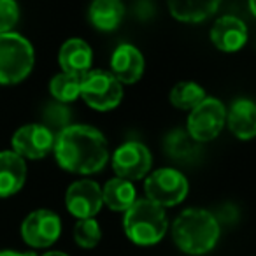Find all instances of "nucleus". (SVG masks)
Segmentation results:
<instances>
[{
  "label": "nucleus",
  "mask_w": 256,
  "mask_h": 256,
  "mask_svg": "<svg viewBox=\"0 0 256 256\" xmlns=\"http://www.w3.org/2000/svg\"><path fill=\"white\" fill-rule=\"evenodd\" d=\"M54 156L64 170L95 174L109 160L107 140L100 130L86 124H68L54 139Z\"/></svg>",
  "instance_id": "f257e3e1"
},
{
  "label": "nucleus",
  "mask_w": 256,
  "mask_h": 256,
  "mask_svg": "<svg viewBox=\"0 0 256 256\" xmlns=\"http://www.w3.org/2000/svg\"><path fill=\"white\" fill-rule=\"evenodd\" d=\"M172 238L186 254H206L220 238V223L206 209H186L172 224Z\"/></svg>",
  "instance_id": "f03ea898"
},
{
  "label": "nucleus",
  "mask_w": 256,
  "mask_h": 256,
  "mask_svg": "<svg viewBox=\"0 0 256 256\" xmlns=\"http://www.w3.org/2000/svg\"><path fill=\"white\" fill-rule=\"evenodd\" d=\"M124 234L137 246H154L167 234L168 221L165 209L148 198L136 200L124 212Z\"/></svg>",
  "instance_id": "7ed1b4c3"
},
{
  "label": "nucleus",
  "mask_w": 256,
  "mask_h": 256,
  "mask_svg": "<svg viewBox=\"0 0 256 256\" xmlns=\"http://www.w3.org/2000/svg\"><path fill=\"white\" fill-rule=\"evenodd\" d=\"M34 48L23 36L0 34V84H18L34 68Z\"/></svg>",
  "instance_id": "20e7f679"
},
{
  "label": "nucleus",
  "mask_w": 256,
  "mask_h": 256,
  "mask_svg": "<svg viewBox=\"0 0 256 256\" xmlns=\"http://www.w3.org/2000/svg\"><path fill=\"white\" fill-rule=\"evenodd\" d=\"M81 96L92 109L104 112L120 106L123 98V86L110 72L90 70L82 76Z\"/></svg>",
  "instance_id": "39448f33"
},
{
  "label": "nucleus",
  "mask_w": 256,
  "mask_h": 256,
  "mask_svg": "<svg viewBox=\"0 0 256 256\" xmlns=\"http://www.w3.org/2000/svg\"><path fill=\"white\" fill-rule=\"evenodd\" d=\"M146 198L160 207H174L190 192L188 179L176 168H158L144 182Z\"/></svg>",
  "instance_id": "423d86ee"
},
{
  "label": "nucleus",
  "mask_w": 256,
  "mask_h": 256,
  "mask_svg": "<svg viewBox=\"0 0 256 256\" xmlns=\"http://www.w3.org/2000/svg\"><path fill=\"white\" fill-rule=\"evenodd\" d=\"M226 123V109L218 98H204L188 116V134L196 142L216 139Z\"/></svg>",
  "instance_id": "0eeeda50"
},
{
  "label": "nucleus",
  "mask_w": 256,
  "mask_h": 256,
  "mask_svg": "<svg viewBox=\"0 0 256 256\" xmlns=\"http://www.w3.org/2000/svg\"><path fill=\"white\" fill-rule=\"evenodd\" d=\"M153 165V156L150 150L140 142H126L120 146L112 154V170L120 179L137 181L150 172Z\"/></svg>",
  "instance_id": "6e6552de"
},
{
  "label": "nucleus",
  "mask_w": 256,
  "mask_h": 256,
  "mask_svg": "<svg viewBox=\"0 0 256 256\" xmlns=\"http://www.w3.org/2000/svg\"><path fill=\"white\" fill-rule=\"evenodd\" d=\"M62 234V221L56 212L39 209L30 212L22 224V237L32 248H50Z\"/></svg>",
  "instance_id": "1a4fd4ad"
},
{
  "label": "nucleus",
  "mask_w": 256,
  "mask_h": 256,
  "mask_svg": "<svg viewBox=\"0 0 256 256\" xmlns=\"http://www.w3.org/2000/svg\"><path fill=\"white\" fill-rule=\"evenodd\" d=\"M54 134L46 124H25L12 137V150L25 160H40L54 148Z\"/></svg>",
  "instance_id": "9d476101"
},
{
  "label": "nucleus",
  "mask_w": 256,
  "mask_h": 256,
  "mask_svg": "<svg viewBox=\"0 0 256 256\" xmlns=\"http://www.w3.org/2000/svg\"><path fill=\"white\" fill-rule=\"evenodd\" d=\"M65 204H67L68 212L78 220L93 218L102 209V188L90 179L76 181L68 186L67 195H65Z\"/></svg>",
  "instance_id": "9b49d317"
},
{
  "label": "nucleus",
  "mask_w": 256,
  "mask_h": 256,
  "mask_svg": "<svg viewBox=\"0 0 256 256\" xmlns=\"http://www.w3.org/2000/svg\"><path fill=\"white\" fill-rule=\"evenodd\" d=\"M144 56L132 44H121L110 58V74L124 84H134L142 78Z\"/></svg>",
  "instance_id": "f8f14e48"
},
{
  "label": "nucleus",
  "mask_w": 256,
  "mask_h": 256,
  "mask_svg": "<svg viewBox=\"0 0 256 256\" xmlns=\"http://www.w3.org/2000/svg\"><path fill=\"white\" fill-rule=\"evenodd\" d=\"M210 40L220 51L235 53L248 42V28L235 16H221L210 28Z\"/></svg>",
  "instance_id": "ddd939ff"
},
{
  "label": "nucleus",
  "mask_w": 256,
  "mask_h": 256,
  "mask_svg": "<svg viewBox=\"0 0 256 256\" xmlns=\"http://www.w3.org/2000/svg\"><path fill=\"white\" fill-rule=\"evenodd\" d=\"M26 179V165L14 151L0 153V196H11L23 188Z\"/></svg>",
  "instance_id": "4468645a"
},
{
  "label": "nucleus",
  "mask_w": 256,
  "mask_h": 256,
  "mask_svg": "<svg viewBox=\"0 0 256 256\" xmlns=\"http://www.w3.org/2000/svg\"><path fill=\"white\" fill-rule=\"evenodd\" d=\"M226 123L237 139L251 140L256 137V104L249 98L235 100L226 114Z\"/></svg>",
  "instance_id": "2eb2a0df"
},
{
  "label": "nucleus",
  "mask_w": 256,
  "mask_h": 256,
  "mask_svg": "<svg viewBox=\"0 0 256 256\" xmlns=\"http://www.w3.org/2000/svg\"><path fill=\"white\" fill-rule=\"evenodd\" d=\"M58 62L64 72L76 76H84L90 72L93 62V51L90 44H86L82 39H68L60 48Z\"/></svg>",
  "instance_id": "dca6fc26"
},
{
  "label": "nucleus",
  "mask_w": 256,
  "mask_h": 256,
  "mask_svg": "<svg viewBox=\"0 0 256 256\" xmlns=\"http://www.w3.org/2000/svg\"><path fill=\"white\" fill-rule=\"evenodd\" d=\"M167 4L176 20L184 23H200L218 11L221 0H167Z\"/></svg>",
  "instance_id": "f3484780"
},
{
  "label": "nucleus",
  "mask_w": 256,
  "mask_h": 256,
  "mask_svg": "<svg viewBox=\"0 0 256 256\" xmlns=\"http://www.w3.org/2000/svg\"><path fill=\"white\" fill-rule=\"evenodd\" d=\"M102 198H104V204H106L110 210L126 212V210L136 204L137 195H136V188H134L132 182L126 181V179L114 178L106 182V186H104V190H102Z\"/></svg>",
  "instance_id": "a211bd4d"
},
{
  "label": "nucleus",
  "mask_w": 256,
  "mask_h": 256,
  "mask_svg": "<svg viewBox=\"0 0 256 256\" xmlns=\"http://www.w3.org/2000/svg\"><path fill=\"white\" fill-rule=\"evenodd\" d=\"M124 16V6L121 0H93L90 6V20L93 26L102 32L118 28Z\"/></svg>",
  "instance_id": "6ab92c4d"
},
{
  "label": "nucleus",
  "mask_w": 256,
  "mask_h": 256,
  "mask_svg": "<svg viewBox=\"0 0 256 256\" xmlns=\"http://www.w3.org/2000/svg\"><path fill=\"white\" fill-rule=\"evenodd\" d=\"M206 98V90L193 81H181L170 90V104L178 109L192 110Z\"/></svg>",
  "instance_id": "aec40b11"
},
{
  "label": "nucleus",
  "mask_w": 256,
  "mask_h": 256,
  "mask_svg": "<svg viewBox=\"0 0 256 256\" xmlns=\"http://www.w3.org/2000/svg\"><path fill=\"white\" fill-rule=\"evenodd\" d=\"M81 81H82V76L62 72V74L54 76L51 79L50 92L60 104L72 102L78 96H81Z\"/></svg>",
  "instance_id": "412c9836"
},
{
  "label": "nucleus",
  "mask_w": 256,
  "mask_h": 256,
  "mask_svg": "<svg viewBox=\"0 0 256 256\" xmlns=\"http://www.w3.org/2000/svg\"><path fill=\"white\" fill-rule=\"evenodd\" d=\"M165 151L174 160H192L196 156V140L182 130L170 132L165 139Z\"/></svg>",
  "instance_id": "4be33fe9"
},
{
  "label": "nucleus",
  "mask_w": 256,
  "mask_h": 256,
  "mask_svg": "<svg viewBox=\"0 0 256 256\" xmlns=\"http://www.w3.org/2000/svg\"><path fill=\"white\" fill-rule=\"evenodd\" d=\"M102 238V232H100V226L93 218H88V220H79L74 226V240L78 246L84 249H92L95 248L96 244Z\"/></svg>",
  "instance_id": "5701e85b"
},
{
  "label": "nucleus",
  "mask_w": 256,
  "mask_h": 256,
  "mask_svg": "<svg viewBox=\"0 0 256 256\" xmlns=\"http://www.w3.org/2000/svg\"><path fill=\"white\" fill-rule=\"evenodd\" d=\"M44 121H46V126L50 128L51 132L58 130V134L68 126V121H70V110L64 106V104H51L48 106V109L44 110Z\"/></svg>",
  "instance_id": "b1692460"
},
{
  "label": "nucleus",
  "mask_w": 256,
  "mask_h": 256,
  "mask_svg": "<svg viewBox=\"0 0 256 256\" xmlns=\"http://www.w3.org/2000/svg\"><path fill=\"white\" fill-rule=\"evenodd\" d=\"M20 20V8L16 0H0V34L11 32Z\"/></svg>",
  "instance_id": "393cba45"
},
{
  "label": "nucleus",
  "mask_w": 256,
  "mask_h": 256,
  "mask_svg": "<svg viewBox=\"0 0 256 256\" xmlns=\"http://www.w3.org/2000/svg\"><path fill=\"white\" fill-rule=\"evenodd\" d=\"M0 256H36L32 252H18V251H0Z\"/></svg>",
  "instance_id": "a878e982"
},
{
  "label": "nucleus",
  "mask_w": 256,
  "mask_h": 256,
  "mask_svg": "<svg viewBox=\"0 0 256 256\" xmlns=\"http://www.w3.org/2000/svg\"><path fill=\"white\" fill-rule=\"evenodd\" d=\"M42 256H68V254H65V252H62V251H50Z\"/></svg>",
  "instance_id": "bb28decb"
},
{
  "label": "nucleus",
  "mask_w": 256,
  "mask_h": 256,
  "mask_svg": "<svg viewBox=\"0 0 256 256\" xmlns=\"http://www.w3.org/2000/svg\"><path fill=\"white\" fill-rule=\"evenodd\" d=\"M249 9H251L252 16H256V0H249Z\"/></svg>",
  "instance_id": "cd10ccee"
}]
</instances>
